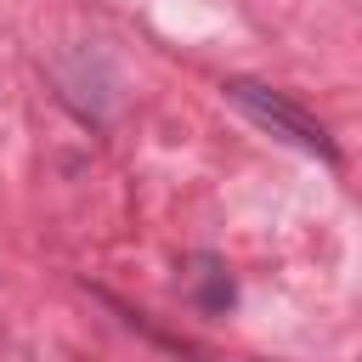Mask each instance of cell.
<instances>
[{
    "label": "cell",
    "instance_id": "6da1fadb",
    "mask_svg": "<svg viewBox=\"0 0 362 362\" xmlns=\"http://www.w3.org/2000/svg\"><path fill=\"white\" fill-rule=\"evenodd\" d=\"M221 90H226V102H232L249 124L272 130L277 141H288V147H300V153H311V158H322V164H339L334 136H328L300 102H288L283 90H272V85H260V79H226Z\"/></svg>",
    "mask_w": 362,
    "mask_h": 362
}]
</instances>
